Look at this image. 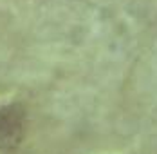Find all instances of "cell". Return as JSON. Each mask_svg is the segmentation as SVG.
Masks as SVG:
<instances>
[{
	"mask_svg": "<svg viewBox=\"0 0 157 154\" xmlns=\"http://www.w3.org/2000/svg\"><path fill=\"white\" fill-rule=\"evenodd\" d=\"M25 134V111L20 103L0 107V149H16Z\"/></svg>",
	"mask_w": 157,
	"mask_h": 154,
	"instance_id": "6da1fadb",
	"label": "cell"
}]
</instances>
